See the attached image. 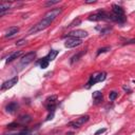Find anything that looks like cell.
I'll list each match as a JSON object with an SVG mask.
<instances>
[{
  "label": "cell",
  "instance_id": "cell-1",
  "mask_svg": "<svg viewBox=\"0 0 135 135\" xmlns=\"http://www.w3.org/2000/svg\"><path fill=\"white\" fill-rule=\"evenodd\" d=\"M106 78H107V73L106 72H98V73H95V74L91 75L90 79H89V81L87 84V89H90L93 85H95L97 82L103 81Z\"/></svg>",
  "mask_w": 135,
  "mask_h": 135
},
{
  "label": "cell",
  "instance_id": "cell-2",
  "mask_svg": "<svg viewBox=\"0 0 135 135\" xmlns=\"http://www.w3.org/2000/svg\"><path fill=\"white\" fill-rule=\"evenodd\" d=\"M88 19L90 21H100V20H110V14L105 11H98L94 14H91Z\"/></svg>",
  "mask_w": 135,
  "mask_h": 135
},
{
  "label": "cell",
  "instance_id": "cell-3",
  "mask_svg": "<svg viewBox=\"0 0 135 135\" xmlns=\"http://www.w3.org/2000/svg\"><path fill=\"white\" fill-rule=\"evenodd\" d=\"M56 101H57V96H56V95L49 96V97L45 99L44 106H45V108H46V110H48L49 112L54 113L55 108H56Z\"/></svg>",
  "mask_w": 135,
  "mask_h": 135
},
{
  "label": "cell",
  "instance_id": "cell-4",
  "mask_svg": "<svg viewBox=\"0 0 135 135\" xmlns=\"http://www.w3.org/2000/svg\"><path fill=\"white\" fill-rule=\"evenodd\" d=\"M89 119H90V116H89V115H84V116H80V117L76 118L75 120L71 121V122L69 123V126L72 127V128H74V129H78V128H80L82 124H85L87 121H89Z\"/></svg>",
  "mask_w": 135,
  "mask_h": 135
},
{
  "label": "cell",
  "instance_id": "cell-5",
  "mask_svg": "<svg viewBox=\"0 0 135 135\" xmlns=\"http://www.w3.org/2000/svg\"><path fill=\"white\" fill-rule=\"evenodd\" d=\"M35 57H36V52H29L28 54H25L22 58H21V60H20V65H23V66H25V65H28L29 63H31L34 59H35Z\"/></svg>",
  "mask_w": 135,
  "mask_h": 135
},
{
  "label": "cell",
  "instance_id": "cell-6",
  "mask_svg": "<svg viewBox=\"0 0 135 135\" xmlns=\"http://www.w3.org/2000/svg\"><path fill=\"white\" fill-rule=\"evenodd\" d=\"M80 44H81V40L78 39V38H75V37H69L64 42V46L68 48V49L76 48V46H78Z\"/></svg>",
  "mask_w": 135,
  "mask_h": 135
},
{
  "label": "cell",
  "instance_id": "cell-7",
  "mask_svg": "<svg viewBox=\"0 0 135 135\" xmlns=\"http://www.w3.org/2000/svg\"><path fill=\"white\" fill-rule=\"evenodd\" d=\"M17 82H18V77L17 76L13 77L12 79H9V80L4 81L1 85V91H6V90H9V89L13 88L15 85H17Z\"/></svg>",
  "mask_w": 135,
  "mask_h": 135
},
{
  "label": "cell",
  "instance_id": "cell-8",
  "mask_svg": "<svg viewBox=\"0 0 135 135\" xmlns=\"http://www.w3.org/2000/svg\"><path fill=\"white\" fill-rule=\"evenodd\" d=\"M65 37H75V38L80 39V38H86V37H88V33H87L86 31H84V30H75V31L70 32Z\"/></svg>",
  "mask_w": 135,
  "mask_h": 135
},
{
  "label": "cell",
  "instance_id": "cell-9",
  "mask_svg": "<svg viewBox=\"0 0 135 135\" xmlns=\"http://www.w3.org/2000/svg\"><path fill=\"white\" fill-rule=\"evenodd\" d=\"M18 108H19L18 102L12 101V102H10V103L6 107V112H7V113H10V114H13V113H15V112L18 110Z\"/></svg>",
  "mask_w": 135,
  "mask_h": 135
},
{
  "label": "cell",
  "instance_id": "cell-10",
  "mask_svg": "<svg viewBox=\"0 0 135 135\" xmlns=\"http://www.w3.org/2000/svg\"><path fill=\"white\" fill-rule=\"evenodd\" d=\"M18 32H19V28H18V27H11V28H9V29L6 31L4 37H6V38H12V37H14Z\"/></svg>",
  "mask_w": 135,
  "mask_h": 135
},
{
  "label": "cell",
  "instance_id": "cell-11",
  "mask_svg": "<svg viewBox=\"0 0 135 135\" xmlns=\"http://www.w3.org/2000/svg\"><path fill=\"white\" fill-rule=\"evenodd\" d=\"M92 97H93V103H94V105H99V103L102 101V99H103V95H102V93L99 92V91L93 92Z\"/></svg>",
  "mask_w": 135,
  "mask_h": 135
},
{
  "label": "cell",
  "instance_id": "cell-12",
  "mask_svg": "<svg viewBox=\"0 0 135 135\" xmlns=\"http://www.w3.org/2000/svg\"><path fill=\"white\" fill-rule=\"evenodd\" d=\"M112 14H114L116 16H124V11L121 7H119L117 4H114L112 7Z\"/></svg>",
  "mask_w": 135,
  "mask_h": 135
},
{
  "label": "cell",
  "instance_id": "cell-13",
  "mask_svg": "<svg viewBox=\"0 0 135 135\" xmlns=\"http://www.w3.org/2000/svg\"><path fill=\"white\" fill-rule=\"evenodd\" d=\"M10 8H11L10 3L2 2L1 4H0V17H2V16H4L7 13H9Z\"/></svg>",
  "mask_w": 135,
  "mask_h": 135
},
{
  "label": "cell",
  "instance_id": "cell-14",
  "mask_svg": "<svg viewBox=\"0 0 135 135\" xmlns=\"http://www.w3.org/2000/svg\"><path fill=\"white\" fill-rule=\"evenodd\" d=\"M21 55H22L21 51H17V52H14V53H12L11 55H9V56H8V58H7L6 62H7V63H10V62H12L13 60H15V59L19 58Z\"/></svg>",
  "mask_w": 135,
  "mask_h": 135
},
{
  "label": "cell",
  "instance_id": "cell-15",
  "mask_svg": "<svg viewBox=\"0 0 135 135\" xmlns=\"http://www.w3.org/2000/svg\"><path fill=\"white\" fill-rule=\"evenodd\" d=\"M31 121H32V118H31L30 115H21L18 118V123L21 124V126H24V124H27V123H29Z\"/></svg>",
  "mask_w": 135,
  "mask_h": 135
},
{
  "label": "cell",
  "instance_id": "cell-16",
  "mask_svg": "<svg viewBox=\"0 0 135 135\" xmlns=\"http://www.w3.org/2000/svg\"><path fill=\"white\" fill-rule=\"evenodd\" d=\"M86 52H87L86 50H82L81 52H79V53L75 54L74 56H72V57H71V60H70V62H71L72 64H73V63H75L76 61H78V60H79V58H80L82 55H85V54H86Z\"/></svg>",
  "mask_w": 135,
  "mask_h": 135
},
{
  "label": "cell",
  "instance_id": "cell-17",
  "mask_svg": "<svg viewBox=\"0 0 135 135\" xmlns=\"http://www.w3.org/2000/svg\"><path fill=\"white\" fill-rule=\"evenodd\" d=\"M57 55H58V51H57V50H51V51L49 52L46 58H48L49 61H53V60L57 57Z\"/></svg>",
  "mask_w": 135,
  "mask_h": 135
},
{
  "label": "cell",
  "instance_id": "cell-18",
  "mask_svg": "<svg viewBox=\"0 0 135 135\" xmlns=\"http://www.w3.org/2000/svg\"><path fill=\"white\" fill-rule=\"evenodd\" d=\"M49 63H50V61L48 60L46 56L43 57V58H41V60L39 61V64H40V68H41V69H46V68L49 66Z\"/></svg>",
  "mask_w": 135,
  "mask_h": 135
},
{
  "label": "cell",
  "instance_id": "cell-19",
  "mask_svg": "<svg viewBox=\"0 0 135 135\" xmlns=\"http://www.w3.org/2000/svg\"><path fill=\"white\" fill-rule=\"evenodd\" d=\"M78 24H80V19L79 18H77V19H74L69 25H68V28H73V27H75V25H78Z\"/></svg>",
  "mask_w": 135,
  "mask_h": 135
},
{
  "label": "cell",
  "instance_id": "cell-20",
  "mask_svg": "<svg viewBox=\"0 0 135 135\" xmlns=\"http://www.w3.org/2000/svg\"><path fill=\"white\" fill-rule=\"evenodd\" d=\"M117 92H115V91H112V92H110V94H109V98H110V100H115L116 98H117Z\"/></svg>",
  "mask_w": 135,
  "mask_h": 135
},
{
  "label": "cell",
  "instance_id": "cell-21",
  "mask_svg": "<svg viewBox=\"0 0 135 135\" xmlns=\"http://www.w3.org/2000/svg\"><path fill=\"white\" fill-rule=\"evenodd\" d=\"M108 51H110V48H109V46H106V48H101V49H99V50L97 51V56H99L100 54H102V53H106V52H108Z\"/></svg>",
  "mask_w": 135,
  "mask_h": 135
},
{
  "label": "cell",
  "instance_id": "cell-22",
  "mask_svg": "<svg viewBox=\"0 0 135 135\" xmlns=\"http://www.w3.org/2000/svg\"><path fill=\"white\" fill-rule=\"evenodd\" d=\"M57 3H59V0H56V1H48V2H45V7H52Z\"/></svg>",
  "mask_w": 135,
  "mask_h": 135
},
{
  "label": "cell",
  "instance_id": "cell-23",
  "mask_svg": "<svg viewBox=\"0 0 135 135\" xmlns=\"http://www.w3.org/2000/svg\"><path fill=\"white\" fill-rule=\"evenodd\" d=\"M25 43H27V40H25V39H20V40H18V41L16 42V45L20 46V45H24Z\"/></svg>",
  "mask_w": 135,
  "mask_h": 135
},
{
  "label": "cell",
  "instance_id": "cell-24",
  "mask_svg": "<svg viewBox=\"0 0 135 135\" xmlns=\"http://www.w3.org/2000/svg\"><path fill=\"white\" fill-rule=\"evenodd\" d=\"M103 132H106V129H105V128H103V129H99V130H97V131L95 132V135H99V134L103 133Z\"/></svg>",
  "mask_w": 135,
  "mask_h": 135
},
{
  "label": "cell",
  "instance_id": "cell-25",
  "mask_svg": "<svg viewBox=\"0 0 135 135\" xmlns=\"http://www.w3.org/2000/svg\"><path fill=\"white\" fill-rule=\"evenodd\" d=\"M85 3L86 4H92V3H96V1H95V0H93V1H86Z\"/></svg>",
  "mask_w": 135,
  "mask_h": 135
}]
</instances>
